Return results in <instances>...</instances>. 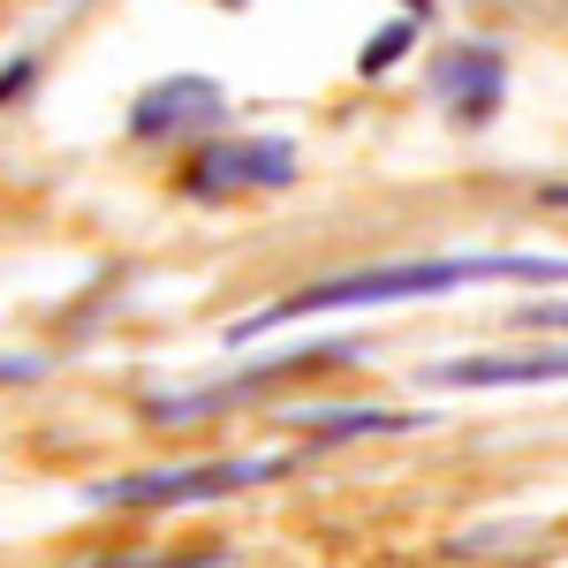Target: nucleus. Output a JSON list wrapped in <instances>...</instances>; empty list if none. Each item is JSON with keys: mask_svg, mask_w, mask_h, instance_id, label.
<instances>
[{"mask_svg": "<svg viewBox=\"0 0 568 568\" xmlns=\"http://www.w3.org/2000/svg\"><path fill=\"white\" fill-rule=\"evenodd\" d=\"M197 114H220V84H205V77H168L160 91H144L130 106V136H168L182 122H197Z\"/></svg>", "mask_w": 568, "mask_h": 568, "instance_id": "obj_4", "label": "nucleus"}, {"mask_svg": "<svg viewBox=\"0 0 568 568\" xmlns=\"http://www.w3.org/2000/svg\"><path fill=\"white\" fill-rule=\"evenodd\" d=\"M318 439H342V433H402L409 417H387V409H318V417H304Z\"/></svg>", "mask_w": 568, "mask_h": 568, "instance_id": "obj_6", "label": "nucleus"}, {"mask_svg": "<svg viewBox=\"0 0 568 568\" xmlns=\"http://www.w3.org/2000/svg\"><path fill=\"white\" fill-rule=\"evenodd\" d=\"M524 318H530V326H568V304L561 311H524Z\"/></svg>", "mask_w": 568, "mask_h": 568, "instance_id": "obj_9", "label": "nucleus"}, {"mask_svg": "<svg viewBox=\"0 0 568 568\" xmlns=\"http://www.w3.org/2000/svg\"><path fill=\"white\" fill-rule=\"evenodd\" d=\"M568 379V349L546 356H463V364H433V387H546Z\"/></svg>", "mask_w": 568, "mask_h": 568, "instance_id": "obj_3", "label": "nucleus"}, {"mask_svg": "<svg viewBox=\"0 0 568 568\" xmlns=\"http://www.w3.org/2000/svg\"><path fill=\"white\" fill-rule=\"evenodd\" d=\"M478 281H568V258H409V265H372V273H342V281H311L296 296H281L235 334H265L288 318H318V311H364V304H409V296H447V288H478Z\"/></svg>", "mask_w": 568, "mask_h": 568, "instance_id": "obj_1", "label": "nucleus"}, {"mask_svg": "<svg viewBox=\"0 0 568 568\" xmlns=\"http://www.w3.org/2000/svg\"><path fill=\"white\" fill-rule=\"evenodd\" d=\"M402 45H409V23H394L387 39H372V45H364V53H356V69H364V77H379L387 61H402Z\"/></svg>", "mask_w": 568, "mask_h": 568, "instance_id": "obj_7", "label": "nucleus"}, {"mask_svg": "<svg viewBox=\"0 0 568 568\" xmlns=\"http://www.w3.org/2000/svg\"><path fill=\"white\" fill-rule=\"evenodd\" d=\"M409 8H417V0H409Z\"/></svg>", "mask_w": 568, "mask_h": 568, "instance_id": "obj_10", "label": "nucleus"}, {"mask_svg": "<svg viewBox=\"0 0 568 568\" xmlns=\"http://www.w3.org/2000/svg\"><path fill=\"white\" fill-rule=\"evenodd\" d=\"M296 175V160L281 152V144H235V152H220L197 168V190H227V182H288Z\"/></svg>", "mask_w": 568, "mask_h": 568, "instance_id": "obj_5", "label": "nucleus"}, {"mask_svg": "<svg viewBox=\"0 0 568 568\" xmlns=\"http://www.w3.org/2000/svg\"><path fill=\"white\" fill-rule=\"evenodd\" d=\"M45 364L39 356H0V387H23V379H39Z\"/></svg>", "mask_w": 568, "mask_h": 568, "instance_id": "obj_8", "label": "nucleus"}, {"mask_svg": "<svg viewBox=\"0 0 568 568\" xmlns=\"http://www.w3.org/2000/svg\"><path fill=\"white\" fill-rule=\"evenodd\" d=\"M281 478L273 455H251V463H197V470H144V478H114L99 485V500L114 508H175V500H213V493H243V485Z\"/></svg>", "mask_w": 568, "mask_h": 568, "instance_id": "obj_2", "label": "nucleus"}]
</instances>
